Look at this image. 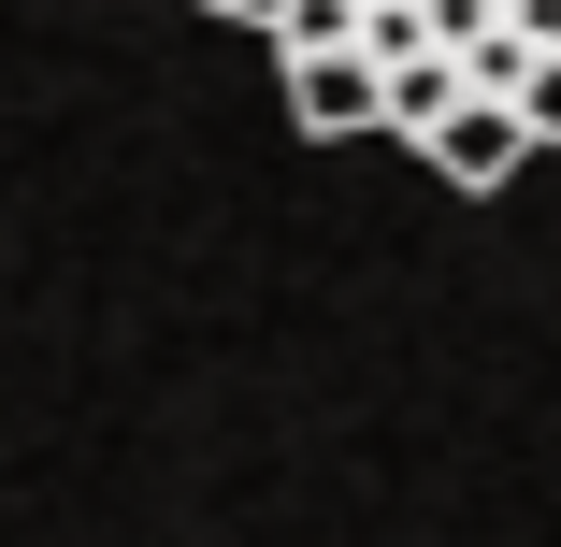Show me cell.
Listing matches in <instances>:
<instances>
[{"label": "cell", "mask_w": 561, "mask_h": 547, "mask_svg": "<svg viewBox=\"0 0 561 547\" xmlns=\"http://www.w3.org/2000/svg\"><path fill=\"white\" fill-rule=\"evenodd\" d=\"M202 15L260 30L274 58L346 44L389 72V145H417L446 101H518L533 145H561V0H202Z\"/></svg>", "instance_id": "cell-1"}, {"label": "cell", "mask_w": 561, "mask_h": 547, "mask_svg": "<svg viewBox=\"0 0 561 547\" xmlns=\"http://www.w3.org/2000/svg\"><path fill=\"white\" fill-rule=\"evenodd\" d=\"M274 72H288V116H302L317 145H360V130L389 145V72H375V58L317 44V58H274Z\"/></svg>", "instance_id": "cell-2"}]
</instances>
